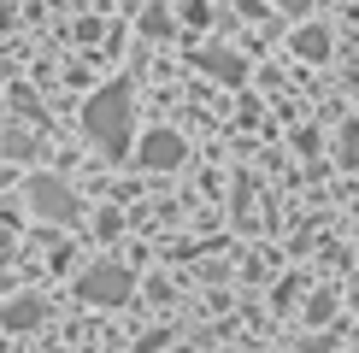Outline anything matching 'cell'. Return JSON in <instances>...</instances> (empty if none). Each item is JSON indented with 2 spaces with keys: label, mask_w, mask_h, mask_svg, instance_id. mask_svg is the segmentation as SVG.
Listing matches in <instances>:
<instances>
[{
  "label": "cell",
  "mask_w": 359,
  "mask_h": 353,
  "mask_svg": "<svg viewBox=\"0 0 359 353\" xmlns=\"http://www.w3.org/2000/svg\"><path fill=\"white\" fill-rule=\"evenodd\" d=\"M130 118H136V100H130V83L118 77V83H107V88L83 106V130L95 136V147H100L107 159H124L130 136H136V130H130Z\"/></svg>",
  "instance_id": "1"
},
{
  "label": "cell",
  "mask_w": 359,
  "mask_h": 353,
  "mask_svg": "<svg viewBox=\"0 0 359 353\" xmlns=\"http://www.w3.org/2000/svg\"><path fill=\"white\" fill-rule=\"evenodd\" d=\"M130 294H136V271L130 265H95V271H83L77 277V300H88V306H124Z\"/></svg>",
  "instance_id": "2"
},
{
  "label": "cell",
  "mask_w": 359,
  "mask_h": 353,
  "mask_svg": "<svg viewBox=\"0 0 359 353\" xmlns=\"http://www.w3.org/2000/svg\"><path fill=\"white\" fill-rule=\"evenodd\" d=\"M29 212L48 218V224H77V195H71L59 176H29Z\"/></svg>",
  "instance_id": "3"
},
{
  "label": "cell",
  "mask_w": 359,
  "mask_h": 353,
  "mask_svg": "<svg viewBox=\"0 0 359 353\" xmlns=\"http://www.w3.org/2000/svg\"><path fill=\"white\" fill-rule=\"evenodd\" d=\"M183 159H189V141L177 130H147L142 136V165L147 171H177Z\"/></svg>",
  "instance_id": "4"
},
{
  "label": "cell",
  "mask_w": 359,
  "mask_h": 353,
  "mask_svg": "<svg viewBox=\"0 0 359 353\" xmlns=\"http://www.w3.org/2000/svg\"><path fill=\"white\" fill-rule=\"evenodd\" d=\"M194 65H201L206 71V77H218V83H242L248 77V59L242 53H230V48H201V53H194Z\"/></svg>",
  "instance_id": "5"
},
{
  "label": "cell",
  "mask_w": 359,
  "mask_h": 353,
  "mask_svg": "<svg viewBox=\"0 0 359 353\" xmlns=\"http://www.w3.org/2000/svg\"><path fill=\"white\" fill-rule=\"evenodd\" d=\"M289 48L301 53V59H312V65H324V59H330V29H324V24H301Z\"/></svg>",
  "instance_id": "6"
},
{
  "label": "cell",
  "mask_w": 359,
  "mask_h": 353,
  "mask_svg": "<svg viewBox=\"0 0 359 353\" xmlns=\"http://www.w3.org/2000/svg\"><path fill=\"white\" fill-rule=\"evenodd\" d=\"M41 324H48V306H41L36 294H24V300L6 306V330H41Z\"/></svg>",
  "instance_id": "7"
},
{
  "label": "cell",
  "mask_w": 359,
  "mask_h": 353,
  "mask_svg": "<svg viewBox=\"0 0 359 353\" xmlns=\"http://www.w3.org/2000/svg\"><path fill=\"white\" fill-rule=\"evenodd\" d=\"M36 147H41V136H29V130H12V136H6V153L12 159H36Z\"/></svg>",
  "instance_id": "8"
},
{
  "label": "cell",
  "mask_w": 359,
  "mask_h": 353,
  "mask_svg": "<svg viewBox=\"0 0 359 353\" xmlns=\"http://www.w3.org/2000/svg\"><path fill=\"white\" fill-rule=\"evenodd\" d=\"M336 159H341V165H359V124H341V141H336Z\"/></svg>",
  "instance_id": "9"
},
{
  "label": "cell",
  "mask_w": 359,
  "mask_h": 353,
  "mask_svg": "<svg viewBox=\"0 0 359 353\" xmlns=\"http://www.w3.org/2000/svg\"><path fill=\"white\" fill-rule=\"evenodd\" d=\"M142 29H147V36H165V29H171V12H165V6H147Z\"/></svg>",
  "instance_id": "10"
},
{
  "label": "cell",
  "mask_w": 359,
  "mask_h": 353,
  "mask_svg": "<svg viewBox=\"0 0 359 353\" xmlns=\"http://www.w3.org/2000/svg\"><path fill=\"white\" fill-rule=\"evenodd\" d=\"M330 312H336V294H318V300L306 306V318H312V324H324V318H330Z\"/></svg>",
  "instance_id": "11"
},
{
  "label": "cell",
  "mask_w": 359,
  "mask_h": 353,
  "mask_svg": "<svg viewBox=\"0 0 359 353\" xmlns=\"http://www.w3.org/2000/svg\"><path fill=\"white\" fill-rule=\"evenodd\" d=\"M165 342H171V324H165V330H154V335H142V342H136V353H159Z\"/></svg>",
  "instance_id": "12"
},
{
  "label": "cell",
  "mask_w": 359,
  "mask_h": 353,
  "mask_svg": "<svg viewBox=\"0 0 359 353\" xmlns=\"http://www.w3.org/2000/svg\"><path fill=\"white\" fill-rule=\"evenodd\" d=\"M271 6H283V12H301V6H306V0H271Z\"/></svg>",
  "instance_id": "13"
},
{
  "label": "cell",
  "mask_w": 359,
  "mask_h": 353,
  "mask_svg": "<svg viewBox=\"0 0 359 353\" xmlns=\"http://www.w3.org/2000/svg\"><path fill=\"white\" fill-rule=\"evenodd\" d=\"M353 18H359V6H353Z\"/></svg>",
  "instance_id": "14"
}]
</instances>
